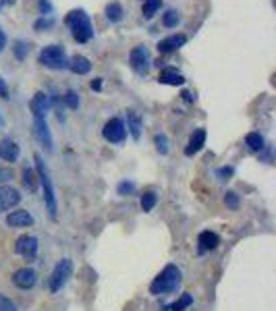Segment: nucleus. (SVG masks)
I'll return each mask as SVG.
<instances>
[{
	"label": "nucleus",
	"mask_w": 276,
	"mask_h": 311,
	"mask_svg": "<svg viewBox=\"0 0 276 311\" xmlns=\"http://www.w3.org/2000/svg\"><path fill=\"white\" fill-rule=\"evenodd\" d=\"M65 25L71 29V36L77 40L79 44H85L94 38V25H91V19L87 17V13L83 9H77V11H71L67 17H65Z\"/></svg>",
	"instance_id": "nucleus-1"
},
{
	"label": "nucleus",
	"mask_w": 276,
	"mask_h": 311,
	"mask_svg": "<svg viewBox=\"0 0 276 311\" xmlns=\"http://www.w3.org/2000/svg\"><path fill=\"white\" fill-rule=\"evenodd\" d=\"M36 160V170H38V178H40V185L44 189V201H46V207L50 212V218H56V193H54V185H52V178H50V172L42 160V156L36 153L34 156Z\"/></svg>",
	"instance_id": "nucleus-2"
},
{
	"label": "nucleus",
	"mask_w": 276,
	"mask_h": 311,
	"mask_svg": "<svg viewBox=\"0 0 276 311\" xmlns=\"http://www.w3.org/2000/svg\"><path fill=\"white\" fill-rule=\"evenodd\" d=\"M181 284V270L177 266H166L156 278L149 284V293L152 295H164L172 293Z\"/></svg>",
	"instance_id": "nucleus-3"
},
{
	"label": "nucleus",
	"mask_w": 276,
	"mask_h": 311,
	"mask_svg": "<svg viewBox=\"0 0 276 311\" xmlns=\"http://www.w3.org/2000/svg\"><path fill=\"white\" fill-rule=\"evenodd\" d=\"M38 58H40V63H42L44 67H48V69H54V71L67 69V63H69L65 48H63V46H58V44H50V46L42 48Z\"/></svg>",
	"instance_id": "nucleus-4"
},
{
	"label": "nucleus",
	"mask_w": 276,
	"mask_h": 311,
	"mask_svg": "<svg viewBox=\"0 0 276 311\" xmlns=\"http://www.w3.org/2000/svg\"><path fill=\"white\" fill-rule=\"evenodd\" d=\"M73 272V264H71V259H60V262L56 264L52 276H50V291L52 293H58L63 287H65V282L69 280Z\"/></svg>",
	"instance_id": "nucleus-5"
},
{
	"label": "nucleus",
	"mask_w": 276,
	"mask_h": 311,
	"mask_svg": "<svg viewBox=\"0 0 276 311\" xmlns=\"http://www.w3.org/2000/svg\"><path fill=\"white\" fill-rule=\"evenodd\" d=\"M129 65H131V69L137 75H145L149 71V65H152V60H149V52H147L145 46H135L129 52Z\"/></svg>",
	"instance_id": "nucleus-6"
},
{
	"label": "nucleus",
	"mask_w": 276,
	"mask_h": 311,
	"mask_svg": "<svg viewBox=\"0 0 276 311\" xmlns=\"http://www.w3.org/2000/svg\"><path fill=\"white\" fill-rule=\"evenodd\" d=\"M102 135L110 143H120L125 139V135H127V127H125V122L120 118H110L102 129Z\"/></svg>",
	"instance_id": "nucleus-7"
},
{
	"label": "nucleus",
	"mask_w": 276,
	"mask_h": 311,
	"mask_svg": "<svg viewBox=\"0 0 276 311\" xmlns=\"http://www.w3.org/2000/svg\"><path fill=\"white\" fill-rule=\"evenodd\" d=\"M15 249H17V253H19L23 259L32 262V259H36V255H38V239L32 237V235H23V237L17 239Z\"/></svg>",
	"instance_id": "nucleus-8"
},
{
	"label": "nucleus",
	"mask_w": 276,
	"mask_h": 311,
	"mask_svg": "<svg viewBox=\"0 0 276 311\" xmlns=\"http://www.w3.org/2000/svg\"><path fill=\"white\" fill-rule=\"evenodd\" d=\"M13 282H15V287L23 289V291H27L32 287H36V282H38V274L34 268H21L15 272L13 276Z\"/></svg>",
	"instance_id": "nucleus-9"
},
{
	"label": "nucleus",
	"mask_w": 276,
	"mask_h": 311,
	"mask_svg": "<svg viewBox=\"0 0 276 311\" xmlns=\"http://www.w3.org/2000/svg\"><path fill=\"white\" fill-rule=\"evenodd\" d=\"M21 195L13 187H0V212H9L11 207L19 205Z\"/></svg>",
	"instance_id": "nucleus-10"
},
{
	"label": "nucleus",
	"mask_w": 276,
	"mask_h": 311,
	"mask_svg": "<svg viewBox=\"0 0 276 311\" xmlns=\"http://www.w3.org/2000/svg\"><path fill=\"white\" fill-rule=\"evenodd\" d=\"M187 44V36L183 34H174V36H168L164 40L158 42V52L160 54H168V52H174V50H179L181 46Z\"/></svg>",
	"instance_id": "nucleus-11"
},
{
	"label": "nucleus",
	"mask_w": 276,
	"mask_h": 311,
	"mask_svg": "<svg viewBox=\"0 0 276 311\" xmlns=\"http://www.w3.org/2000/svg\"><path fill=\"white\" fill-rule=\"evenodd\" d=\"M34 133L38 137V141L46 147V151H52V135L48 131V125L44 118H36L34 120Z\"/></svg>",
	"instance_id": "nucleus-12"
},
{
	"label": "nucleus",
	"mask_w": 276,
	"mask_h": 311,
	"mask_svg": "<svg viewBox=\"0 0 276 311\" xmlns=\"http://www.w3.org/2000/svg\"><path fill=\"white\" fill-rule=\"evenodd\" d=\"M48 106H50V102L44 91H38L29 102V110H32L34 118H44V114L48 112Z\"/></svg>",
	"instance_id": "nucleus-13"
},
{
	"label": "nucleus",
	"mask_w": 276,
	"mask_h": 311,
	"mask_svg": "<svg viewBox=\"0 0 276 311\" xmlns=\"http://www.w3.org/2000/svg\"><path fill=\"white\" fill-rule=\"evenodd\" d=\"M7 224L13 226V228L32 226V224H34V216H32L27 210H17V212H11V214L7 216Z\"/></svg>",
	"instance_id": "nucleus-14"
},
{
	"label": "nucleus",
	"mask_w": 276,
	"mask_h": 311,
	"mask_svg": "<svg viewBox=\"0 0 276 311\" xmlns=\"http://www.w3.org/2000/svg\"><path fill=\"white\" fill-rule=\"evenodd\" d=\"M19 145L13 141V139H3L0 141V158L7 160V162H17L19 160Z\"/></svg>",
	"instance_id": "nucleus-15"
},
{
	"label": "nucleus",
	"mask_w": 276,
	"mask_h": 311,
	"mask_svg": "<svg viewBox=\"0 0 276 311\" xmlns=\"http://www.w3.org/2000/svg\"><path fill=\"white\" fill-rule=\"evenodd\" d=\"M197 251L199 253H206V251H212V249H216L218 245H220V239H218V235L216 232H210V230H204L202 235H199V239H197Z\"/></svg>",
	"instance_id": "nucleus-16"
},
{
	"label": "nucleus",
	"mask_w": 276,
	"mask_h": 311,
	"mask_svg": "<svg viewBox=\"0 0 276 311\" xmlns=\"http://www.w3.org/2000/svg\"><path fill=\"white\" fill-rule=\"evenodd\" d=\"M204 143H206V129H197V131H193V135L189 137V143L185 147V156L197 153L199 149L204 147Z\"/></svg>",
	"instance_id": "nucleus-17"
},
{
	"label": "nucleus",
	"mask_w": 276,
	"mask_h": 311,
	"mask_svg": "<svg viewBox=\"0 0 276 311\" xmlns=\"http://www.w3.org/2000/svg\"><path fill=\"white\" fill-rule=\"evenodd\" d=\"M67 69H71L75 75H87V73L91 71V63H89V58H85V56H81V54H75V56L67 63Z\"/></svg>",
	"instance_id": "nucleus-18"
},
{
	"label": "nucleus",
	"mask_w": 276,
	"mask_h": 311,
	"mask_svg": "<svg viewBox=\"0 0 276 311\" xmlns=\"http://www.w3.org/2000/svg\"><path fill=\"white\" fill-rule=\"evenodd\" d=\"M158 81L164 85H183L185 83V77L177 71V69H164L158 77Z\"/></svg>",
	"instance_id": "nucleus-19"
},
{
	"label": "nucleus",
	"mask_w": 276,
	"mask_h": 311,
	"mask_svg": "<svg viewBox=\"0 0 276 311\" xmlns=\"http://www.w3.org/2000/svg\"><path fill=\"white\" fill-rule=\"evenodd\" d=\"M127 129L133 139H139L141 137V118L135 110H127Z\"/></svg>",
	"instance_id": "nucleus-20"
},
{
	"label": "nucleus",
	"mask_w": 276,
	"mask_h": 311,
	"mask_svg": "<svg viewBox=\"0 0 276 311\" xmlns=\"http://www.w3.org/2000/svg\"><path fill=\"white\" fill-rule=\"evenodd\" d=\"M122 17H125V11H122L120 3H110L106 7V19L110 23H118V21H122Z\"/></svg>",
	"instance_id": "nucleus-21"
},
{
	"label": "nucleus",
	"mask_w": 276,
	"mask_h": 311,
	"mask_svg": "<svg viewBox=\"0 0 276 311\" xmlns=\"http://www.w3.org/2000/svg\"><path fill=\"white\" fill-rule=\"evenodd\" d=\"M245 143L252 151H262L264 149V137L260 133H247L245 137Z\"/></svg>",
	"instance_id": "nucleus-22"
},
{
	"label": "nucleus",
	"mask_w": 276,
	"mask_h": 311,
	"mask_svg": "<svg viewBox=\"0 0 276 311\" xmlns=\"http://www.w3.org/2000/svg\"><path fill=\"white\" fill-rule=\"evenodd\" d=\"M179 21H181V15L174 9H170V11H166L162 15V25H164V27H177Z\"/></svg>",
	"instance_id": "nucleus-23"
},
{
	"label": "nucleus",
	"mask_w": 276,
	"mask_h": 311,
	"mask_svg": "<svg viewBox=\"0 0 276 311\" xmlns=\"http://www.w3.org/2000/svg\"><path fill=\"white\" fill-rule=\"evenodd\" d=\"M143 17L145 19H152L156 15V11L162 7V0H143Z\"/></svg>",
	"instance_id": "nucleus-24"
},
{
	"label": "nucleus",
	"mask_w": 276,
	"mask_h": 311,
	"mask_svg": "<svg viewBox=\"0 0 276 311\" xmlns=\"http://www.w3.org/2000/svg\"><path fill=\"white\" fill-rule=\"evenodd\" d=\"M13 52H15L17 60H25V58H27V52H29V44L23 42V40H17L15 46H13Z\"/></svg>",
	"instance_id": "nucleus-25"
},
{
	"label": "nucleus",
	"mask_w": 276,
	"mask_h": 311,
	"mask_svg": "<svg viewBox=\"0 0 276 311\" xmlns=\"http://www.w3.org/2000/svg\"><path fill=\"white\" fill-rule=\"evenodd\" d=\"M191 303H193V297H191L189 293H185V295H183V297H181L177 303H172L168 309H170V311H183V309H187Z\"/></svg>",
	"instance_id": "nucleus-26"
},
{
	"label": "nucleus",
	"mask_w": 276,
	"mask_h": 311,
	"mask_svg": "<svg viewBox=\"0 0 276 311\" xmlns=\"http://www.w3.org/2000/svg\"><path fill=\"white\" fill-rule=\"evenodd\" d=\"M23 185L27 187L29 191H36V187H38L36 185V172L32 168H25L23 170Z\"/></svg>",
	"instance_id": "nucleus-27"
},
{
	"label": "nucleus",
	"mask_w": 276,
	"mask_h": 311,
	"mask_svg": "<svg viewBox=\"0 0 276 311\" xmlns=\"http://www.w3.org/2000/svg\"><path fill=\"white\" fill-rule=\"evenodd\" d=\"M154 205H156V195H154V193H143V197H141V207H143V212H152Z\"/></svg>",
	"instance_id": "nucleus-28"
},
{
	"label": "nucleus",
	"mask_w": 276,
	"mask_h": 311,
	"mask_svg": "<svg viewBox=\"0 0 276 311\" xmlns=\"http://www.w3.org/2000/svg\"><path fill=\"white\" fill-rule=\"evenodd\" d=\"M65 102H67V106H69L71 110H75V108L79 106V96H77V91L69 89V91H67V96H65Z\"/></svg>",
	"instance_id": "nucleus-29"
},
{
	"label": "nucleus",
	"mask_w": 276,
	"mask_h": 311,
	"mask_svg": "<svg viewBox=\"0 0 276 311\" xmlns=\"http://www.w3.org/2000/svg\"><path fill=\"white\" fill-rule=\"evenodd\" d=\"M52 25H54V19H50V17H42V19H38L36 23H34V29L36 32H44V29H50V27H52Z\"/></svg>",
	"instance_id": "nucleus-30"
},
{
	"label": "nucleus",
	"mask_w": 276,
	"mask_h": 311,
	"mask_svg": "<svg viewBox=\"0 0 276 311\" xmlns=\"http://www.w3.org/2000/svg\"><path fill=\"white\" fill-rule=\"evenodd\" d=\"M154 141H156V147H158L160 153H168V139H166L164 133H158V135L154 137Z\"/></svg>",
	"instance_id": "nucleus-31"
},
{
	"label": "nucleus",
	"mask_w": 276,
	"mask_h": 311,
	"mask_svg": "<svg viewBox=\"0 0 276 311\" xmlns=\"http://www.w3.org/2000/svg\"><path fill=\"white\" fill-rule=\"evenodd\" d=\"M0 311H17L15 303L11 299H7L5 295H0Z\"/></svg>",
	"instance_id": "nucleus-32"
},
{
	"label": "nucleus",
	"mask_w": 276,
	"mask_h": 311,
	"mask_svg": "<svg viewBox=\"0 0 276 311\" xmlns=\"http://www.w3.org/2000/svg\"><path fill=\"white\" fill-rule=\"evenodd\" d=\"M224 201H227L229 207H233V210H237V205H239V197L237 193H227V197H224Z\"/></svg>",
	"instance_id": "nucleus-33"
},
{
	"label": "nucleus",
	"mask_w": 276,
	"mask_h": 311,
	"mask_svg": "<svg viewBox=\"0 0 276 311\" xmlns=\"http://www.w3.org/2000/svg\"><path fill=\"white\" fill-rule=\"evenodd\" d=\"M11 178H13V172L9 168H0V183H7Z\"/></svg>",
	"instance_id": "nucleus-34"
},
{
	"label": "nucleus",
	"mask_w": 276,
	"mask_h": 311,
	"mask_svg": "<svg viewBox=\"0 0 276 311\" xmlns=\"http://www.w3.org/2000/svg\"><path fill=\"white\" fill-rule=\"evenodd\" d=\"M40 9H42L44 15H50V11H52V7H50L48 0H40Z\"/></svg>",
	"instance_id": "nucleus-35"
},
{
	"label": "nucleus",
	"mask_w": 276,
	"mask_h": 311,
	"mask_svg": "<svg viewBox=\"0 0 276 311\" xmlns=\"http://www.w3.org/2000/svg\"><path fill=\"white\" fill-rule=\"evenodd\" d=\"M133 191V183H120L118 185V193H129Z\"/></svg>",
	"instance_id": "nucleus-36"
},
{
	"label": "nucleus",
	"mask_w": 276,
	"mask_h": 311,
	"mask_svg": "<svg viewBox=\"0 0 276 311\" xmlns=\"http://www.w3.org/2000/svg\"><path fill=\"white\" fill-rule=\"evenodd\" d=\"M218 174L222 176V180H227V178L233 174V168H220V170H218Z\"/></svg>",
	"instance_id": "nucleus-37"
},
{
	"label": "nucleus",
	"mask_w": 276,
	"mask_h": 311,
	"mask_svg": "<svg viewBox=\"0 0 276 311\" xmlns=\"http://www.w3.org/2000/svg\"><path fill=\"white\" fill-rule=\"evenodd\" d=\"M7 94H9V89H7V83H5V79L0 77V98H7Z\"/></svg>",
	"instance_id": "nucleus-38"
},
{
	"label": "nucleus",
	"mask_w": 276,
	"mask_h": 311,
	"mask_svg": "<svg viewBox=\"0 0 276 311\" xmlns=\"http://www.w3.org/2000/svg\"><path fill=\"white\" fill-rule=\"evenodd\" d=\"M7 48V36H5V32L0 29V52H3Z\"/></svg>",
	"instance_id": "nucleus-39"
},
{
	"label": "nucleus",
	"mask_w": 276,
	"mask_h": 311,
	"mask_svg": "<svg viewBox=\"0 0 276 311\" xmlns=\"http://www.w3.org/2000/svg\"><path fill=\"white\" fill-rule=\"evenodd\" d=\"M183 98L187 102H195V94H191V91H183Z\"/></svg>",
	"instance_id": "nucleus-40"
},
{
	"label": "nucleus",
	"mask_w": 276,
	"mask_h": 311,
	"mask_svg": "<svg viewBox=\"0 0 276 311\" xmlns=\"http://www.w3.org/2000/svg\"><path fill=\"white\" fill-rule=\"evenodd\" d=\"M15 3H17V0H0V9L7 7V5H15Z\"/></svg>",
	"instance_id": "nucleus-41"
},
{
	"label": "nucleus",
	"mask_w": 276,
	"mask_h": 311,
	"mask_svg": "<svg viewBox=\"0 0 276 311\" xmlns=\"http://www.w3.org/2000/svg\"><path fill=\"white\" fill-rule=\"evenodd\" d=\"M91 87H94V89H100V87H102V81H100V79L91 81Z\"/></svg>",
	"instance_id": "nucleus-42"
}]
</instances>
